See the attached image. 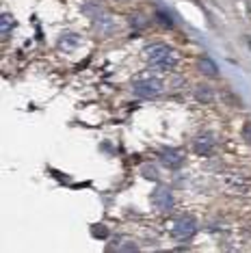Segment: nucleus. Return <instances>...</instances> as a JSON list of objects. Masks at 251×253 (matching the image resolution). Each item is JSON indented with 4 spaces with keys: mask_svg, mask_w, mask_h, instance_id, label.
<instances>
[{
    "mask_svg": "<svg viewBox=\"0 0 251 253\" xmlns=\"http://www.w3.org/2000/svg\"><path fill=\"white\" fill-rule=\"evenodd\" d=\"M163 91V80L161 78H143L134 83V93L139 97H156Z\"/></svg>",
    "mask_w": 251,
    "mask_h": 253,
    "instance_id": "nucleus-4",
    "label": "nucleus"
},
{
    "mask_svg": "<svg viewBox=\"0 0 251 253\" xmlns=\"http://www.w3.org/2000/svg\"><path fill=\"white\" fill-rule=\"evenodd\" d=\"M78 43H81V39H78V35H74V33H65V35L59 39V45H61L63 50H67V52L76 48Z\"/></svg>",
    "mask_w": 251,
    "mask_h": 253,
    "instance_id": "nucleus-8",
    "label": "nucleus"
},
{
    "mask_svg": "<svg viewBox=\"0 0 251 253\" xmlns=\"http://www.w3.org/2000/svg\"><path fill=\"white\" fill-rule=\"evenodd\" d=\"M212 147H214V136H212V134H202V136H197V141H195V152L199 154V156H208V154L212 152Z\"/></svg>",
    "mask_w": 251,
    "mask_h": 253,
    "instance_id": "nucleus-6",
    "label": "nucleus"
},
{
    "mask_svg": "<svg viewBox=\"0 0 251 253\" xmlns=\"http://www.w3.org/2000/svg\"><path fill=\"white\" fill-rule=\"evenodd\" d=\"M0 22H2V37H7V35H9V31L13 28V20H11V15H9V13H4Z\"/></svg>",
    "mask_w": 251,
    "mask_h": 253,
    "instance_id": "nucleus-10",
    "label": "nucleus"
},
{
    "mask_svg": "<svg viewBox=\"0 0 251 253\" xmlns=\"http://www.w3.org/2000/svg\"><path fill=\"white\" fill-rule=\"evenodd\" d=\"M152 204H154V208L161 212H171L175 206V199L167 186H158V188H154V193H152Z\"/></svg>",
    "mask_w": 251,
    "mask_h": 253,
    "instance_id": "nucleus-3",
    "label": "nucleus"
},
{
    "mask_svg": "<svg viewBox=\"0 0 251 253\" xmlns=\"http://www.w3.org/2000/svg\"><path fill=\"white\" fill-rule=\"evenodd\" d=\"M197 67L202 74H206L210 78H216L219 76V67H216V63L212 59H208V56H202V59L197 61Z\"/></svg>",
    "mask_w": 251,
    "mask_h": 253,
    "instance_id": "nucleus-7",
    "label": "nucleus"
},
{
    "mask_svg": "<svg viewBox=\"0 0 251 253\" xmlns=\"http://www.w3.org/2000/svg\"><path fill=\"white\" fill-rule=\"evenodd\" d=\"M143 177H147V180H158V173H156V167H152V165H145L143 169Z\"/></svg>",
    "mask_w": 251,
    "mask_h": 253,
    "instance_id": "nucleus-11",
    "label": "nucleus"
},
{
    "mask_svg": "<svg viewBox=\"0 0 251 253\" xmlns=\"http://www.w3.org/2000/svg\"><path fill=\"white\" fill-rule=\"evenodd\" d=\"M195 97H197L199 102H202V104H210L214 95H212V89H210V87H204V84H202V87H197Z\"/></svg>",
    "mask_w": 251,
    "mask_h": 253,
    "instance_id": "nucleus-9",
    "label": "nucleus"
},
{
    "mask_svg": "<svg viewBox=\"0 0 251 253\" xmlns=\"http://www.w3.org/2000/svg\"><path fill=\"white\" fill-rule=\"evenodd\" d=\"M243 139H245V141H247L249 145H251V122L245 124V128H243Z\"/></svg>",
    "mask_w": 251,
    "mask_h": 253,
    "instance_id": "nucleus-15",
    "label": "nucleus"
},
{
    "mask_svg": "<svg viewBox=\"0 0 251 253\" xmlns=\"http://www.w3.org/2000/svg\"><path fill=\"white\" fill-rule=\"evenodd\" d=\"M130 22H132V26H136V28H141V26L147 24V20L143 18V15H132V20H130Z\"/></svg>",
    "mask_w": 251,
    "mask_h": 253,
    "instance_id": "nucleus-14",
    "label": "nucleus"
},
{
    "mask_svg": "<svg viewBox=\"0 0 251 253\" xmlns=\"http://www.w3.org/2000/svg\"><path fill=\"white\" fill-rule=\"evenodd\" d=\"M93 236H98V238H106L108 236V229L104 225H95L93 227Z\"/></svg>",
    "mask_w": 251,
    "mask_h": 253,
    "instance_id": "nucleus-13",
    "label": "nucleus"
},
{
    "mask_svg": "<svg viewBox=\"0 0 251 253\" xmlns=\"http://www.w3.org/2000/svg\"><path fill=\"white\" fill-rule=\"evenodd\" d=\"M197 232V223L195 218L191 216H182L178 221L173 223V227H171V234H173L175 240H191L193 236Z\"/></svg>",
    "mask_w": 251,
    "mask_h": 253,
    "instance_id": "nucleus-2",
    "label": "nucleus"
},
{
    "mask_svg": "<svg viewBox=\"0 0 251 253\" xmlns=\"http://www.w3.org/2000/svg\"><path fill=\"white\" fill-rule=\"evenodd\" d=\"M161 163L167 169H180L182 163H184V152L175 147H165L161 152Z\"/></svg>",
    "mask_w": 251,
    "mask_h": 253,
    "instance_id": "nucleus-5",
    "label": "nucleus"
},
{
    "mask_svg": "<svg viewBox=\"0 0 251 253\" xmlns=\"http://www.w3.org/2000/svg\"><path fill=\"white\" fill-rule=\"evenodd\" d=\"M145 59H147V63L161 67V70H171V67L175 65L173 50H171L169 45H165V43L147 45V48H145Z\"/></svg>",
    "mask_w": 251,
    "mask_h": 253,
    "instance_id": "nucleus-1",
    "label": "nucleus"
},
{
    "mask_svg": "<svg viewBox=\"0 0 251 253\" xmlns=\"http://www.w3.org/2000/svg\"><path fill=\"white\" fill-rule=\"evenodd\" d=\"M156 18H158V22H161V24H165V26H173V22L169 20V15H167V13H163V11H158Z\"/></svg>",
    "mask_w": 251,
    "mask_h": 253,
    "instance_id": "nucleus-12",
    "label": "nucleus"
}]
</instances>
